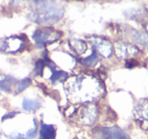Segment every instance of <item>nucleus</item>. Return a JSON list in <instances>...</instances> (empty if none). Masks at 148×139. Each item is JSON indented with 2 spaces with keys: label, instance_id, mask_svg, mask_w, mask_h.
I'll return each mask as SVG.
<instances>
[{
  "label": "nucleus",
  "instance_id": "nucleus-1",
  "mask_svg": "<svg viewBox=\"0 0 148 139\" xmlns=\"http://www.w3.org/2000/svg\"><path fill=\"white\" fill-rule=\"evenodd\" d=\"M32 9L28 18L38 24L52 25L59 22L64 15L62 7L52 0H29Z\"/></svg>",
  "mask_w": 148,
  "mask_h": 139
},
{
  "label": "nucleus",
  "instance_id": "nucleus-2",
  "mask_svg": "<svg viewBox=\"0 0 148 139\" xmlns=\"http://www.w3.org/2000/svg\"><path fill=\"white\" fill-rule=\"evenodd\" d=\"M62 36V33L61 31L50 28H44L35 30L33 34V39L38 47L42 48L56 41Z\"/></svg>",
  "mask_w": 148,
  "mask_h": 139
},
{
  "label": "nucleus",
  "instance_id": "nucleus-3",
  "mask_svg": "<svg viewBox=\"0 0 148 139\" xmlns=\"http://www.w3.org/2000/svg\"><path fill=\"white\" fill-rule=\"evenodd\" d=\"M97 139H130V136L119 127H105L98 128L94 132Z\"/></svg>",
  "mask_w": 148,
  "mask_h": 139
},
{
  "label": "nucleus",
  "instance_id": "nucleus-4",
  "mask_svg": "<svg viewBox=\"0 0 148 139\" xmlns=\"http://www.w3.org/2000/svg\"><path fill=\"white\" fill-rule=\"evenodd\" d=\"M23 39L19 36H12L0 39V50L7 52H17L23 47Z\"/></svg>",
  "mask_w": 148,
  "mask_h": 139
},
{
  "label": "nucleus",
  "instance_id": "nucleus-5",
  "mask_svg": "<svg viewBox=\"0 0 148 139\" xmlns=\"http://www.w3.org/2000/svg\"><path fill=\"white\" fill-rule=\"evenodd\" d=\"M136 120L143 128L148 129V99L140 101L134 109Z\"/></svg>",
  "mask_w": 148,
  "mask_h": 139
},
{
  "label": "nucleus",
  "instance_id": "nucleus-6",
  "mask_svg": "<svg viewBox=\"0 0 148 139\" xmlns=\"http://www.w3.org/2000/svg\"><path fill=\"white\" fill-rule=\"evenodd\" d=\"M92 43L96 48V50L104 57H109L113 52L112 44L108 40L97 37L92 39Z\"/></svg>",
  "mask_w": 148,
  "mask_h": 139
},
{
  "label": "nucleus",
  "instance_id": "nucleus-7",
  "mask_svg": "<svg viewBox=\"0 0 148 139\" xmlns=\"http://www.w3.org/2000/svg\"><path fill=\"white\" fill-rule=\"evenodd\" d=\"M116 52L119 57L127 58L134 56L139 52L137 46L127 43H119L116 46Z\"/></svg>",
  "mask_w": 148,
  "mask_h": 139
},
{
  "label": "nucleus",
  "instance_id": "nucleus-8",
  "mask_svg": "<svg viewBox=\"0 0 148 139\" xmlns=\"http://www.w3.org/2000/svg\"><path fill=\"white\" fill-rule=\"evenodd\" d=\"M80 117V122L86 125H91L96 120L98 114H97L96 109L94 106H88L85 109H82L79 114Z\"/></svg>",
  "mask_w": 148,
  "mask_h": 139
},
{
  "label": "nucleus",
  "instance_id": "nucleus-9",
  "mask_svg": "<svg viewBox=\"0 0 148 139\" xmlns=\"http://www.w3.org/2000/svg\"><path fill=\"white\" fill-rule=\"evenodd\" d=\"M56 130L52 125L42 123L40 127L38 139H56Z\"/></svg>",
  "mask_w": 148,
  "mask_h": 139
},
{
  "label": "nucleus",
  "instance_id": "nucleus-10",
  "mask_svg": "<svg viewBox=\"0 0 148 139\" xmlns=\"http://www.w3.org/2000/svg\"><path fill=\"white\" fill-rule=\"evenodd\" d=\"M23 108L26 111H33L40 108V103L37 100L24 98L22 103Z\"/></svg>",
  "mask_w": 148,
  "mask_h": 139
},
{
  "label": "nucleus",
  "instance_id": "nucleus-11",
  "mask_svg": "<svg viewBox=\"0 0 148 139\" xmlns=\"http://www.w3.org/2000/svg\"><path fill=\"white\" fill-rule=\"evenodd\" d=\"M68 74L63 70H53L52 74L50 77V80L53 83L62 82L65 80L67 79Z\"/></svg>",
  "mask_w": 148,
  "mask_h": 139
},
{
  "label": "nucleus",
  "instance_id": "nucleus-12",
  "mask_svg": "<svg viewBox=\"0 0 148 139\" xmlns=\"http://www.w3.org/2000/svg\"><path fill=\"white\" fill-rule=\"evenodd\" d=\"M98 61V59L96 52L95 50H93L92 54L89 56H88L86 58H83V59H81L79 60V62H80L81 64H82L83 65H85V66L93 67L96 65Z\"/></svg>",
  "mask_w": 148,
  "mask_h": 139
},
{
  "label": "nucleus",
  "instance_id": "nucleus-13",
  "mask_svg": "<svg viewBox=\"0 0 148 139\" xmlns=\"http://www.w3.org/2000/svg\"><path fill=\"white\" fill-rule=\"evenodd\" d=\"M31 83V80L29 78H25L21 81L16 82L15 86V93L16 94H20L23 92L24 90H25Z\"/></svg>",
  "mask_w": 148,
  "mask_h": 139
},
{
  "label": "nucleus",
  "instance_id": "nucleus-14",
  "mask_svg": "<svg viewBox=\"0 0 148 139\" xmlns=\"http://www.w3.org/2000/svg\"><path fill=\"white\" fill-rule=\"evenodd\" d=\"M71 46L72 48V50L78 54L83 53L86 49V43L81 40H73Z\"/></svg>",
  "mask_w": 148,
  "mask_h": 139
},
{
  "label": "nucleus",
  "instance_id": "nucleus-15",
  "mask_svg": "<svg viewBox=\"0 0 148 139\" xmlns=\"http://www.w3.org/2000/svg\"><path fill=\"white\" fill-rule=\"evenodd\" d=\"M14 83V79L12 77H6L4 80L0 81V88L5 91H10Z\"/></svg>",
  "mask_w": 148,
  "mask_h": 139
},
{
  "label": "nucleus",
  "instance_id": "nucleus-16",
  "mask_svg": "<svg viewBox=\"0 0 148 139\" xmlns=\"http://www.w3.org/2000/svg\"><path fill=\"white\" fill-rule=\"evenodd\" d=\"M45 63L44 61L42 60V59H39L37 62H36V65H35V68H34V73L36 75H40L41 76L43 75V69H44L45 67Z\"/></svg>",
  "mask_w": 148,
  "mask_h": 139
},
{
  "label": "nucleus",
  "instance_id": "nucleus-17",
  "mask_svg": "<svg viewBox=\"0 0 148 139\" xmlns=\"http://www.w3.org/2000/svg\"><path fill=\"white\" fill-rule=\"evenodd\" d=\"M10 139H26L25 135L20 133H12L9 135Z\"/></svg>",
  "mask_w": 148,
  "mask_h": 139
},
{
  "label": "nucleus",
  "instance_id": "nucleus-18",
  "mask_svg": "<svg viewBox=\"0 0 148 139\" xmlns=\"http://www.w3.org/2000/svg\"><path fill=\"white\" fill-rule=\"evenodd\" d=\"M19 112H16V111H12V112H10L9 113V114H5V115L3 116L2 119H1V120H7V119H10V118H12V117H14V116H16V114H18Z\"/></svg>",
  "mask_w": 148,
  "mask_h": 139
},
{
  "label": "nucleus",
  "instance_id": "nucleus-19",
  "mask_svg": "<svg viewBox=\"0 0 148 139\" xmlns=\"http://www.w3.org/2000/svg\"><path fill=\"white\" fill-rule=\"evenodd\" d=\"M146 28H147V30L148 31V24L147 25V27H146Z\"/></svg>",
  "mask_w": 148,
  "mask_h": 139
}]
</instances>
